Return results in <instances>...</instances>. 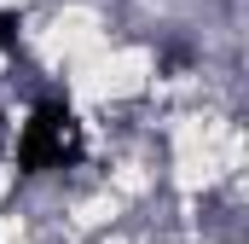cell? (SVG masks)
Here are the masks:
<instances>
[{
  "mask_svg": "<svg viewBox=\"0 0 249 244\" xmlns=\"http://www.w3.org/2000/svg\"><path fill=\"white\" fill-rule=\"evenodd\" d=\"M81 157V122L70 105L58 99H47V105H35L29 122H23V134H18V169L23 175H47V169H70Z\"/></svg>",
  "mask_w": 249,
  "mask_h": 244,
  "instance_id": "cell-1",
  "label": "cell"
},
{
  "mask_svg": "<svg viewBox=\"0 0 249 244\" xmlns=\"http://www.w3.org/2000/svg\"><path fill=\"white\" fill-rule=\"evenodd\" d=\"M18 29H23V23H18V12H0V53H6V47H18Z\"/></svg>",
  "mask_w": 249,
  "mask_h": 244,
  "instance_id": "cell-2",
  "label": "cell"
}]
</instances>
